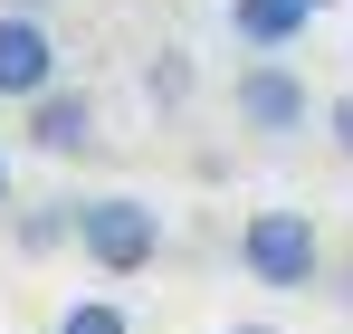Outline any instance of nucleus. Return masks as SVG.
<instances>
[{"instance_id": "obj_1", "label": "nucleus", "mask_w": 353, "mask_h": 334, "mask_svg": "<svg viewBox=\"0 0 353 334\" xmlns=\"http://www.w3.org/2000/svg\"><path fill=\"white\" fill-rule=\"evenodd\" d=\"M239 268L277 296H315L325 286V229L305 210H248L239 220Z\"/></svg>"}, {"instance_id": "obj_2", "label": "nucleus", "mask_w": 353, "mask_h": 334, "mask_svg": "<svg viewBox=\"0 0 353 334\" xmlns=\"http://www.w3.org/2000/svg\"><path fill=\"white\" fill-rule=\"evenodd\" d=\"M77 258L105 268V277H143V268L163 258V210L134 201V191H96V201H77Z\"/></svg>"}, {"instance_id": "obj_3", "label": "nucleus", "mask_w": 353, "mask_h": 334, "mask_svg": "<svg viewBox=\"0 0 353 334\" xmlns=\"http://www.w3.org/2000/svg\"><path fill=\"white\" fill-rule=\"evenodd\" d=\"M230 106L248 134H268V144H287V134H305L315 124V96H305V77H296L287 57H248L239 67V86H230Z\"/></svg>"}, {"instance_id": "obj_4", "label": "nucleus", "mask_w": 353, "mask_h": 334, "mask_svg": "<svg viewBox=\"0 0 353 334\" xmlns=\"http://www.w3.org/2000/svg\"><path fill=\"white\" fill-rule=\"evenodd\" d=\"M29 153H48V163H86V153H96V144H105V106H96V86H39V96H29Z\"/></svg>"}, {"instance_id": "obj_5", "label": "nucleus", "mask_w": 353, "mask_h": 334, "mask_svg": "<svg viewBox=\"0 0 353 334\" xmlns=\"http://www.w3.org/2000/svg\"><path fill=\"white\" fill-rule=\"evenodd\" d=\"M39 86H58V29L39 10H0V106H29Z\"/></svg>"}, {"instance_id": "obj_6", "label": "nucleus", "mask_w": 353, "mask_h": 334, "mask_svg": "<svg viewBox=\"0 0 353 334\" xmlns=\"http://www.w3.org/2000/svg\"><path fill=\"white\" fill-rule=\"evenodd\" d=\"M10 248H19V258L77 248V201H29V210H10Z\"/></svg>"}, {"instance_id": "obj_7", "label": "nucleus", "mask_w": 353, "mask_h": 334, "mask_svg": "<svg viewBox=\"0 0 353 334\" xmlns=\"http://www.w3.org/2000/svg\"><path fill=\"white\" fill-rule=\"evenodd\" d=\"M230 29L248 48H287L296 29H305V0H230Z\"/></svg>"}, {"instance_id": "obj_8", "label": "nucleus", "mask_w": 353, "mask_h": 334, "mask_svg": "<svg viewBox=\"0 0 353 334\" xmlns=\"http://www.w3.org/2000/svg\"><path fill=\"white\" fill-rule=\"evenodd\" d=\"M143 86H153V106L172 115V106H191V86H201V77H191V57H181V48H153V67H143Z\"/></svg>"}, {"instance_id": "obj_9", "label": "nucleus", "mask_w": 353, "mask_h": 334, "mask_svg": "<svg viewBox=\"0 0 353 334\" xmlns=\"http://www.w3.org/2000/svg\"><path fill=\"white\" fill-rule=\"evenodd\" d=\"M58 334H134V315H124L115 296H77V306L58 315Z\"/></svg>"}, {"instance_id": "obj_10", "label": "nucleus", "mask_w": 353, "mask_h": 334, "mask_svg": "<svg viewBox=\"0 0 353 334\" xmlns=\"http://www.w3.org/2000/svg\"><path fill=\"white\" fill-rule=\"evenodd\" d=\"M325 124H334V153H344V163H353V86H344V96H334V106H325Z\"/></svg>"}, {"instance_id": "obj_11", "label": "nucleus", "mask_w": 353, "mask_h": 334, "mask_svg": "<svg viewBox=\"0 0 353 334\" xmlns=\"http://www.w3.org/2000/svg\"><path fill=\"white\" fill-rule=\"evenodd\" d=\"M334 296H344V306H353V258H334Z\"/></svg>"}, {"instance_id": "obj_12", "label": "nucleus", "mask_w": 353, "mask_h": 334, "mask_svg": "<svg viewBox=\"0 0 353 334\" xmlns=\"http://www.w3.org/2000/svg\"><path fill=\"white\" fill-rule=\"evenodd\" d=\"M0 10H39V19H48V10H58V0H0Z\"/></svg>"}, {"instance_id": "obj_13", "label": "nucleus", "mask_w": 353, "mask_h": 334, "mask_svg": "<svg viewBox=\"0 0 353 334\" xmlns=\"http://www.w3.org/2000/svg\"><path fill=\"white\" fill-rule=\"evenodd\" d=\"M0 220H10V163H0Z\"/></svg>"}, {"instance_id": "obj_14", "label": "nucleus", "mask_w": 353, "mask_h": 334, "mask_svg": "<svg viewBox=\"0 0 353 334\" xmlns=\"http://www.w3.org/2000/svg\"><path fill=\"white\" fill-rule=\"evenodd\" d=\"M230 334H277V325H230Z\"/></svg>"}]
</instances>
